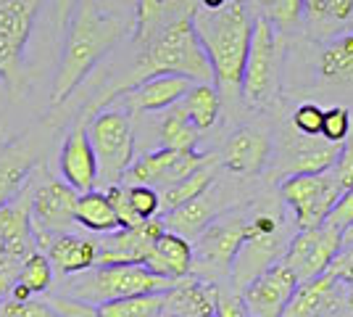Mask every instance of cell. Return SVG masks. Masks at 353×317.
<instances>
[{"label":"cell","instance_id":"1","mask_svg":"<svg viewBox=\"0 0 353 317\" xmlns=\"http://www.w3.org/2000/svg\"><path fill=\"white\" fill-rule=\"evenodd\" d=\"M124 32L127 24L117 16L103 14L95 0H79L69 21L61 66L53 79L50 106L63 104L90 75V69L124 37Z\"/></svg>","mask_w":353,"mask_h":317},{"label":"cell","instance_id":"2","mask_svg":"<svg viewBox=\"0 0 353 317\" xmlns=\"http://www.w3.org/2000/svg\"><path fill=\"white\" fill-rule=\"evenodd\" d=\"M140 59L134 64L132 77L111 90L108 95H103L101 101H95L90 111H98L103 104H108L111 98H117L121 90L132 88L137 82H143L148 77L156 75H182L192 79V82H214V69L208 64V56L198 35H195V27H192V14L176 16L172 19L166 27H163L148 46L140 48Z\"/></svg>","mask_w":353,"mask_h":317},{"label":"cell","instance_id":"3","mask_svg":"<svg viewBox=\"0 0 353 317\" xmlns=\"http://www.w3.org/2000/svg\"><path fill=\"white\" fill-rule=\"evenodd\" d=\"M192 27L206 50L214 79L224 90H240L253 27L245 0H227L221 8H195Z\"/></svg>","mask_w":353,"mask_h":317},{"label":"cell","instance_id":"4","mask_svg":"<svg viewBox=\"0 0 353 317\" xmlns=\"http://www.w3.org/2000/svg\"><path fill=\"white\" fill-rule=\"evenodd\" d=\"M174 286V280L150 272L145 265H92L72 280V296L90 304L114 302L137 294H159Z\"/></svg>","mask_w":353,"mask_h":317},{"label":"cell","instance_id":"5","mask_svg":"<svg viewBox=\"0 0 353 317\" xmlns=\"http://www.w3.org/2000/svg\"><path fill=\"white\" fill-rule=\"evenodd\" d=\"M285 222L277 211H256L245 220L243 227V241L237 249L232 267H230V280L240 294L253 278H259L266 267L280 262L288 243H285Z\"/></svg>","mask_w":353,"mask_h":317},{"label":"cell","instance_id":"6","mask_svg":"<svg viewBox=\"0 0 353 317\" xmlns=\"http://www.w3.org/2000/svg\"><path fill=\"white\" fill-rule=\"evenodd\" d=\"M280 64H282V46L277 37V27L259 16L250 27L248 56L243 66V101L248 106H266L274 101L280 88Z\"/></svg>","mask_w":353,"mask_h":317},{"label":"cell","instance_id":"7","mask_svg":"<svg viewBox=\"0 0 353 317\" xmlns=\"http://www.w3.org/2000/svg\"><path fill=\"white\" fill-rule=\"evenodd\" d=\"M90 146L98 162V182L117 185L134 162V130L132 119L124 111H98L88 124Z\"/></svg>","mask_w":353,"mask_h":317},{"label":"cell","instance_id":"8","mask_svg":"<svg viewBox=\"0 0 353 317\" xmlns=\"http://www.w3.org/2000/svg\"><path fill=\"white\" fill-rule=\"evenodd\" d=\"M280 193L285 204L293 209L298 230H306V227L322 225L327 220L343 188L335 172L327 169V172H314V175H290L280 185Z\"/></svg>","mask_w":353,"mask_h":317},{"label":"cell","instance_id":"9","mask_svg":"<svg viewBox=\"0 0 353 317\" xmlns=\"http://www.w3.org/2000/svg\"><path fill=\"white\" fill-rule=\"evenodd\" d=\"M77 191L63 180H48L32 193L30 198V227L32 238L40 249H48L53 236L69 233L74 222V204H77Z\"/></svg>","mask_w":353,"mask_h":317},{"label":"cell","instance_id":"10","mask_svg":"<svg viewBox=\"0 0 353 317\" xmlns=\"http://www.w3.org/2000/svg\"><path fill=\"white\" fill-rule=\"evenodd\" d=\"M243 227H245V217H214L203 233L195 238L192 246V267L201 265L203 272H211L214 280L219 278H230V267L235 259L240 241H243Z\"/></svg>","mask_w":353,"mask_h":317},{"label":"cell","instance_id":"11","mask_svg":"<svg viewBox=\"0 0 353 317\" xmlns=\"http://www.w3.org/2000/svg\"><path fill=\"white\" fill-rule=\"evenodd\" d=\"M340 249H343V233L338 227L322 222L316 227L298 230L288 241L282 262L298 275V280H306L327 270L332 259L340 254Z\"/></svg>","mask_w":353,"mask_h":317},{"label":"cell","instance_id":"12","mask_svg":"<svg viewBox=\"0 0 353 317\" xmlns=\"http://www.w3.org/2000/svg\"><path fill=\"white\" fill-rule=\"evenodd\" d=\"M37 0H3L0 3V79L14 85L21 56L32 35Z\"/></svg>","mask_w":353,"mask_h":317},{"label":"cell","instance_id":"13","mask_svg":"<svg viewBox=\"0 0 353 317\" xmlns=\"http://www.w3.org/2000/svg\"><path fill=\"white\" fill-rule=\"evenodd\" d=\"M208 156L198 151H174V148H159L145 156H140L137 162L130 164L124 172L121 182L124 185H150V188H169L176 180L188 177L198 166L206 164Z\"/></svg>","mask_w":353,"mask_h":317},{"label":"cell","instance_id":"14","mask_svg":"<svg viewBox=\"0 0 353 317\" xmlns=\"http://www.w3.org/2000/svg\"><path fill=\"white\" fill-rule=\"evenodd\" d=\"M298 275H295L285 262H274L266 267L259 278H253L248 286L240 291V299L245 304L248 315L253 317H280L282 309L288 307L293 291L298 288Z\"/></svg>","mask_w":353,"mask_h":317},{"label":"cell","instance_id":"15","mask_svg":"<svg viewBox=\"0 0 353 317\" xmlns=\"http://www.w3.org/2000/svg\"><path fill=\"white\" fill-rule=\"evenodd\" d=\"M161 217L143 220L134 227H119L114 233H105L103 241H98V257L95 265H143L153 241L161 236Z\"/></svg>","mask_w":353,"mask_h":317},{"label":"cell","instance_id":"16","mask_svg":"<svg viewBox=\"0 0 353 317\" xmlns=\"http://www.w3.org/2000/svg\"><path fill=\"white\" fill-rule=\"evenodd\" d=\"M338 278L330 270L319 272L314 278L301 280L293 291L288 307L280 317H327L345 304V294H340Z\"/></svg>","mask_w":353,"mask_h":317},{"label":"cell","instance_id":"17","mask_svg":"<svg viewBox=\"0 0 353 317\" xmlns=\"http://www.w3.org/2000/svg\"><path fill=\"white\" fill-rule=\"evenodd\" d=\"M61 180L72 185L77 193L92 191L98 185V162H95V151L90 146L88 127L85 122H79L74 127L69 137L63 140V148L59 156Z\"/></svg>","mask_w":353,"mask_h":317},{"label":"cell","instance_id":"18","mask_svg":"<svg viewBox=\"0 0 353 317\" xmlns=\"http://www.w3.org/2000/svg\"><path fill=\"white\" fill-rule=\"evenodd\" d=\"M192 79L182 75H156L148 77L143 82H137L132 88L121 90L119 95H124L127 108L140 114V111H163L169 106H174L182 101V95L190 90Z\"/></svg>","mask_w":353,"mask_h":317},{"label":"cell","instance_id":"19","mask_svg":"<svg viewBox=\"0 0 353 317\" xmlns=\"http://www.w3.org/2000/svg\"><path fill=\"white\" fill-rule=\"evenodd\" d=\"M269 153H272V146H269L266 133L256 130V127H240L235 135L227 140V146L221 151V164L235 175L253 177L266 166Z\"/></svg>","mask_w":353,"mask_h":317},{"label":"cell","instance_id":"20","mask_svg":"<svg viewBox=\"0 0 353 317\" xmlns=\"http://www.w3.org/2000/svg\"><path fill=\"white\" fill-rule=\"evenodd\" d=\"M150 272L169 278V280H179L188 278L192 272V243L172 230H163L161 236L153 241L150 251L143 259Z\"/></svg>","mask_w":353,"mask_h":317},{"label":"cell","instance_id":"21","mask_svg":"<svg viewBox=\"0 0 353 317\" xmlns=\"http://www.w3.org/2000/svg\"><path fill=\"white\" fill-rule=\"evenodd\" d=\"M37 164V148L30 140H14L0 148V206L14 201Z\"/></svg>","mask_w":353,"mask_h":317},{"label":"cell","instance_id":"22","mask_svg":"<svg viewBox=\"0 0 353 317\" xmlns=\"http://www.w3.org/2000/svg\"><path fill=\"white\" fill-rule=\"evenodd\" d=\"M219 288L206 280H185L179 278L174 286L163 291V315L201 317L216 309Z\"/></svg>","mask_w":353,"mask_h":317},{"label":"cell","instance_id":"23","mask_svg":"<svg viewBox=\"0 0 353 317\" xmlns=\"http://www.w3.org/2000/svg\"><path fill=\"white\" fill-rule=\"evenodd\" d=\"M43 254L59 275H79L95 265L98 241L74 236V233H61V236H53V241L48 243Z\"/></svg>","mask_w":353,"mask_h":317},{"label":"cell","instance_id":"24","mask_svg":"<svg viewBox=\"0 0 353 317\" xmlns=\"http://www.w3.org/2000/svg\"><path fill=\"white\" fill-rule=\"evenodd\" d=\"M343 143H327L319 135H298L290 146V172L293 175H314L332 169L340 156Z\"/></svg>","mask_w":353,"mask_h":317},{"label":"cell","instance_id":"25","mask_svg":"<svg viewBox=\"0 0 353 317\" xmlns=\"http://www.w3.org/2000/svg\"><path fill=\"white\" fill-rule=\"evenodd\" d=\"M214 217H216V206H214V201L208 198V191H206V193H201V196L179 204L176 209L166 211L161 217V222L166 230L179 233V236H185L188 241H192V238H198V236L203 233V227H206Z\"/></svg>","mask_w":353,"mask_h":317},{"label":"cell","instance_id":"26","mask_svg":"<svg viewBox=\"0 0 353 317\" xmlns=\"http://www.w3.org/2000/svg\"><path fill=\"white\" fill-rule=\"evenodd\" d=\"M74 222L82 225L90 233H114L119 230V217L111 201L105 196V191H85L77 196L74 204Z\"/></svg>","mask_w":353,"mask_h":317},{"label":"cell","instance_id":"27","mask_svg":"<svg viewBox=\"0 0 353 317\" xmlns=\"http://www.w3.org/2000/svg\"><path fill=\"white\" fill-rule=\"evenodd\" d=\"M179 104H182L185 114L190 117V122L201 133L211 130L216 124V119H219L221 98H219V90L211 82H192L190 90L182 95Z\"/></svg>","mask_w":353,"mask_h":317},{"label":"cell","instance_id":"28","mask_svg":"<svg viewBox=\"0 0 353 317\" xmlns=\"http://www.w3.org/2000/svg\"><path fill=\"white\" fill-rule=\"evenodd\" d=\"M319 75L327 82L353 85V32L340 35L324 48L319 59Z\"/></svg>","mask_w":353,"mask_h":317},{"label":"cell","instance_id":"29","mask_svg":"<svg viewBox=\"0 0 353 317\" xmlns=\"http://www.w3.org/2000/svg\"><path fill=\"white\" fill-rule=\"evenodd\" d=\"M161 146L163 148H174V151H195V143L201 130L190 122V117L185 114L182 104L169 106V114L161 122Z\"/></svg>","mask_w":353,"mask_h":317},{"label":"cell","instance_id":"30","mask_svg":"<svg viewBox=\"0 0 353 317\" xmlns=\"http://www.w3.org/2000/svg\"><path fill=\"white\" fill-rule=\"evenodd\" d=\"M211 182H214V169L208 166V162L203 166H198L195 172H190L188 177H182V180H176L174 185H169V188H161V211L176 209L179 204H185V201H190V198L201 196V193H206L208 188H211Z\"/></svg>","mask_w":353,"mask_h":317},{"label":"cell","instance_id":"31","mask_svg":"<svg viewBox=\"0 0 353 317\" xmlns=\"http://www.w3.org/2000/svg\"><path fill=\"white\" fill-rule=\"evenodd\" d=\"M163 291L159 294H137L114 302L98 304V317H161Z\"/></svg>","mask_w":353,"mask_h":317},{"label":"cell","instance_id":"32","mask_svg":"<svg viewBox=\"0 0 353 317\" xmlns=\"http://www.w3.org/2000/svg\"><path fill=\"white\" fill-rule=\"evenodd\" d=\"M16 283L27 286L34 294H45L50 283H53V267L45 257L43 251H32L30 257H24L21 267H19V275H16Z\"/></svg>","mask_w":353,"mask_h":317},{"label":"cell","instance_id":"33","mask_svg":"<svg viewBox=\"0 0 353 317\" xmlns=\"http://www.w3.org/2000/svg\"><path fill=\"white\" fill-rule=\"evenodd\" d=\"M311 21H345L353 14V0H303Z\"/></svg>","mask_w":353,"mask_h":317},{"label":"cell","instance_id":"34","mask_svg":"<svg viewBox=\"0 0 353 317\" xmlns=\"http://www.w3.org/2000/svg\"><path fill=\"white\" fill-rule=\"evenodd\" d=\"M351 130H353V122H351V111H348V108L332 106V108L324 111L319 137H324L327 143H345V137L351 135Z\"/></svg>","mask_w":353,"mask_h":317},{"label":"cell","instance_id":"35","mask_svg":"<svg viewBox=\"0 0 353 317\" xmlns=\"http://www.w3.org/2000/svg\"><path fill=\"white\" fill-rule=\"evenodd\" d=\"M264 3V19H269L277 30L293 27L303 16V0H261Z\"/></svg>","mask_w":353,"mask_h":317},{"label":"cell","instance_id":"36","mask_svg":"<svg viewBox=\"0 0 353 317\" xmlns=\"http://www.w3.org/2000/svg\"><path fill=\"white\" fill-rule=\"evenodd\" d=\"M127 196L140 220H153L161 214V196L150 185H127Z\"/></svg>","mask_w":353,"mask_h":317},{"label":"cell","instance_id":"37","mask_svg":"<svg viewBox=\"0 0 353 317\" xmlns=\"http://www.w3.org/2000/svg\"><path fill=\"white\" fill-rule=\"evenodd\" d=\"M0 317H56L50 304L27 299V302H14V299H3L0 302Z\"/></svg>","mask_w":353,"mask_h":317},{"label":"cell","instance_id":"38","mask_svg":"<svg viewBox=\"0 0 353 317\" xmlns=\"http://www.w3.org/2000/svg\"><path fill=\"white\" fill-rule=\"evenodd\" d=\"M324 108L316 104H303L295 108L293 114V130L298 135H319L322 133Z\"/></svg>","mask_w":353,"mask_h":317},{"label":"cell","instance_id":"39","mask_svg":"<svg viewBox=\"0 0 353 317\" xmlns=\"http://www.w3.org/2000/svg\"><path fill=\"white\" fill-rule=\"evenodd\" d=\"M50 309L56 317H98V307L77 299V296H53L50 299Z\"/></svg>","mask_w":353,"mask_h":317},{"label":"cell","instance_id":"40","mask_svg":"<svg viewBox=\"0 0 353 317\" xmlns=\"http://www.w3.org/2000/svg\"><path fill=\"white\" fill-rule=\"evenodd\" d=\"M324 222L332 227H338L340 233H343L348 225H353V188H348V191L340 193V198L335 201V206H332V211L327 214Z\"/></svg>","mask_w":353,"mask_h":317},{"label":"cell","instance_id":"41","mask_svg":"<svg viewBox=\"0 0 353 317\" xmlns=\"http://www.w3.org/2000/svg\"><path fill=\"white\" fill-rule=\"evenodd\" d=\"M332 172H335V177H338L343 191L353 188V130L351 135L345 137L343 148H340V156L338 162H335V166H332Z\"/></svg>","mask_w":353,"mask_h":317},{"label":"cell","instance_id":"42","mask_svg":"<svg viewBox=\"0 0 353 317\" xmlns=\"http://www.w3.org/2000/svg\"><path fill=\"white\" fill-rule=\"evenodd\" d=\"M24 259H16V257H6L0 259V302L8 296L11 286L16 283V275H19V267H21Z\"/></svg>","mask_w":353,"mask_h":317},{"label":"cell","instance_id":"43","mask_svg":"<svg viewBox=\"0 0 353 317\" xmlns=\"http://www.w3.org/2000/svg\"><path fill=\"white\" fill-rule=\"evenodd\" d=\"M216 317H248V309L240 296H230V294H219L216 296Z\"/></svg>","mask_w":353,"mask_h":317},{"label":"cell","instance_id":"44","mask_svg":"<svg viewBox=\"0 0 353 317\" xmlns=\"http://www.w3.org/2000/svg\"><path fill=\"white\" fill-rule=\"evenodd\" d=\"M327 270L338 278L340 286H345L348 291H353V262H345V259L335 257V259H332V265H330Z\"/></svg>","mask_w":353,"mask_h":317},{"label":"cell","instance_id":"45","mask_svg":"<svg viewBox=\"0 0 353 317\" xmlns=\"http://www.w3.org/2000/svg\"><path fill=\"white\" fill-rule=\"evenodd\" d=\"M8 299H14V302H27V299H32V291L27 286H21V283H14L11 291H8Z\"/></svg>","mask_w":353,"mask_h":317},{"label":"cell","instance_id":"46","mask_svg":"<svg viewBox=\"0 0 353 317\" xmlns=\"http://www.w3.org/2000/svg\"><path fill=\"white\" fill-rule=\"evenodd\" d=\"M74 6H77V0H59V21H61V24L69 19V14H72Z\"/></svg>","mask_w":353,"mask_h":317},{"label":"cell","instance_id":"47","mask_svg":"<svg viewBox=\"0 0 353 317\" xmlns=\"http://www.w3.org/2000/svg\"><path fill=\"white\" fill-rule=\"evenodd\" d=\"M227 0H201V8H221Z\"/></svg>","mask_w":353,"mask_h":317},{"label":"cell","instance_id":"48","mask_svg":"<svg viewBox=\"0 0 353 317\" xmlns=\"http://www.w3.org/2000/svg\"><path fill=\"white\" fill-rule=\"evenodd\" d=\"M345 243H353V225H348L343 230V246H345Z\"/></svg>","mask_w":353,"mask_h":317},{"label":"cell","instance_id":"49","mask_svg":"<svg viewBox=\"0 0 353 317\" xmlns=\"http://www.w3.org/2000/svg\"><path fill=\"white\" fill-rule=\"evenodd\" d=\"M201 317H216V312H208V315H201Z\"/></svg>","mask_w":353,"mask_h":317},{"label":"cell","instance_id":"50","mask_svg":"<svg viewBox=\"0 0 353 317\" xmlns=\"http://www.w3.org/2000/svg\"><path fill=\"white\" fill-rule=\"evenodd\" d=\"M161 317H176V315H161Z\"/></svg>","mask_w":353,"mask_h":317},{"label":"cell","instance_id":"51","mask_svg":"<svg viewBox=\"0 0 353 317\" xmlns=\"http://www.w3.org/2000/svg\"><path fill=\"white\" fill-rule=\"evenodd\" d=\"M248 317H253V315H248Z\"/></svg>","mask_w":353,"mask_h":317}]
</instances>
